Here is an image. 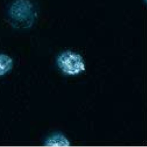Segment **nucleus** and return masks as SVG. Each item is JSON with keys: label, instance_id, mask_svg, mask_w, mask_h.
Returning <instances> with one entry per match:
<instances>
[{"label": "nucleus", "instance_id": "nucleus-2", "mask_svg": "<svg viewBox=\"0 0 147 147\" xmlns=\"http://www.w3.org/2000/svg\"><path fill=\"white\" fill-rule=\"evenodd\" d=\"M46 147H70V143L67 137L61 132L50 135L44 143Z\"/></svg>", "mask_w": 147, "mask_h": 147}, {"label": "nucleus", "instance_id": "nucleus-1", "mask_svg": "<svg viewBox=\"0 0 147 147\" xmlns=\"http://www.w3.org/2000/svg\"><path fill=\"white\" fill-rule=\"evenodd\" d=\"M57 63L61 72L69 76L78 75L86 71V65L83 57L71 51L61 52L57 59Z\"/></svg>", "mask_w": 147, "mask_h": 147}, {"label": "nucleus", "instance_id": "nucleus-3", "mask_svg": "<svg viewBox=\"0 0 147 147\" xmlns=\"http://www.w3.org/2000/svg\"><path fill=\"white\" fill-rule=\"evenodd\" d=\"M12 67V59L6 55L0 54V76L8 72Z\"/></svg>", "mask_w": 147, "mask_h": 147}]
</instances>
